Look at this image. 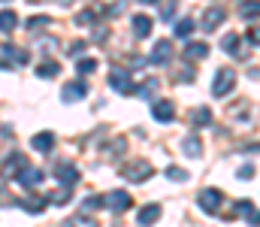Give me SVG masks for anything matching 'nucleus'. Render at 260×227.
I'll use <instances>...</instances> for the list:
<instances>
[{
	"mask_svg": "<svg viewBox=\"0 0 260 227\" xmlns=\"http://www.w3.org/2000/svg\"><path fill=\"white\" fill-rule=\"evenodd\" d=\"M70 194H73V188H61L58 194H52V197H49V203H55V206H64L67 200H70Z\"/></svg>",
	"mask_w": 260,
	"mask_h": 227,
	"instance_id": "obj_30",
	"label": "nucleus"
},
{
	"mask_svg": "<svg viewBox=\"0 0 260 227\" xmlns=\"http://www.w3.org/2000/svg\"><path fill=\"white\" fill-rule=\"evenodd\" d=\"M251 176H254V167H242L239 170V179H251Z\"/></svg>",
	"mask_w": 260,
	"mask_h": 227,
	"instance_id": "obj_36",
	"label": "nucleus"
},
{
	"mask_svg": "<svg viewBox=\"0 0 260 227\" xmlns=\"http://www.w3.org/2000/svg\"><path fill=\"white\" fill-rule=\"evenodd\" d=\"M182 151H185L188 157H200V154H203V146H200L197 137H185V140H182Z\"/></svg>",
	"mask_w": 260,
	"mask_h": 227,
	"instance_id": "obj_23",
	"label": "nucleus"
},
{
	"mask_svg": "<svg viewBox=\"0 0 260 227\" xmlns=\"http://www.w3.org/2000/svg\"><path fill=\"white\" fill-rule=\"evenodd\" d=\"M167 179H173V182H188V170H182V167H167Z\"/></svg>",
	"mask_w": 260,
	"mask_h": 227,
	"instance_id": "obj_28",
	"label": "nucleus"
},
{
	"mask_svg": "<svg viewBox=\"0 0 260 227\" xmlns=\"http://www.w3.org/2000/svg\"><path fill=\"white\" fill-rule=\"evenodd\" d=\"M58 73H61V67H58V61H43V64L37 67V76H43V79H55Z\"/></svg>",
	"mask_w": 260,
	"mask_h": 227,
	"instance_id": "obj_25",
	"label": "nucleus"
},
{
	"mask_svg": "<svg viewBox=\"0 0 260 227\" xmlns=\"http://www.w3.org/2000/svg\"><path fill=\"white\" fill-rule=\"evenodd\" d=\"M15 27H18V15L9 12V9H3L0 12V34H12Z\"/></svg>",
	"mask_w": 260,
	"mask_h": 227,
	"instance_id": "obj_20",
	"label": "nucleus"
},
{
	"mask_svg": "<svg viewBox=\"0 0 260 227\" xmlns=\"http://www.w3.org/2000/svg\"><path fill=\"white\" fill-rule=\"evenodd\" d=\"M191 124H194V127H209V124H212V109H209V106L194 109V112H191Z\"/></svg>",
	"mask_w": 260,
	"mask_h": 227,
	"instance_id": "obj_19",
	"label": "nucleus"
},
{
	"mask_svg": "<svg viewBox=\"0 0 260 227\" xmlns=\"http://www.w3.org/2000/svg\"><path fill=\"white\" fill-rule=\"evenodd\" d=\"M24 167H30V164H27V157H24L21 151H12V154H9V157L3 160V167H0V182H9V179H18Z\"/></svg>",
	"mask_w": 260,
	"mask_h": 227,
	"instance_id": "obj_2",
	"label": "nucleus"
},
{
	"mask_svg": "<svg viewBox=\"0 0 260 227\" xmlns=\"http://www.w3.org/2000/svg\"><path fill=\"white\" fill-rule=\"evenodd\" d=\"M130 194L127 191H109L106 197H103V206L109 209V212H124V209H130Z\"/></svg>",
	"mask_w": 260,
	"mask_h": 227,
	"instance_id": "obj_7",
	"label": "nucleus"
},
{
	"mask_svg": "<svg viewBox=\"0 0 260 227\" xmlns=\"http://www.w3.org/2000/svg\"><path fill=\"white\" fill-rule=\"evenodd\" d=\"M76 70H79V73H82V76L94 73V70H97V61H91V58H82V61L76 64Z\"/></svg>",
	"mask_w": 260,
	"mask_h": 227,
	"instance_id": "obj_31",
	"label": "nucleus"
},
{
	"mask_svg": "<svg viewBox=\"0 0 260 227\" xmlns=\"http://www.w3.org/2000/svg\"><path fill=\"white\" fill-rule=\"evenodd\" d=\"M151 30H154V21H151L148 15H142V12L133 15V34H136V37H148Z\"/></svg>",
	"mask_w": 260,
	"mask_h": 227,
	"instance_id": "obj_17",
	"label": "nucleus"
},
{
	"mask_svg": "<svg viewBox=\"0 0 260 227\" xmlns=\"http://www.w3.org/2000/svg\"><path fill=\"white\" fill-rule=\"evenodd\" d=\"M52 173H55V179H58L64 188H73V185L79 182V167H76V164H70V160H58Z\"/></svg>",
	"mask_w": 260,
	"mask_h": 227,
	"instance_id": "obj_4",
	"label": "nucleus"
},
{
	"mask_svg": "<svg viewBox=\"0 0 260 227\" xmlns=\"http://www.w3.org/2000/svg\"><path fill=\"white\" fill-rule=\"evenodd\" d=\"M61 227H97V221L88 218V215H73V218H67Z\"/></svg>",
	"mask_w": 260,
	"mask_h": 227,
	"instance_id": "obj_26",
	"label": "nucleus"
},
{
	"mask_svg": "<svg viewBox=\"0 0 260 227\" xmlns=\"http://www.w3.org/2000/svg\"><path fill=\"white\" fill-rule=\"evenodd\" d=\"M154 88H157V79H145V82H142V85H139V91H136V94H139V97H145V100H148V97H151V94H154Z\"/></svg>",
	"mask_w": 260,
	"mask_h": 227,
	"instance_id": "obj_27",
	"label": "nucleus"
},
{
	"mask_svg": "<svg viewBox=\"0 0 260 227\" xmlns=\"http://www.w3.org/2000/svg\"><path fill=\"white\" fill-rule=\"evenodd\" d=\"M97 206H103V197H88V200L82 203V212H88V209H97Z\"/></svg>",
	"mask_w": 260,
	"mask_h": 227,
	"instance_id": "obj_34",
	"label": "nucleus"
},
{
	"mask_svg": "<svg viewBox=\"0 0 260 227\" xmlns=\"http://www.w3.org/2000/svg\"><path fill=\"white\" fill-rule=\"evenodd\" d=\"M239 34H227L224 40H221V49L227 52V55H236V58H242V49H239Z\"/></svg>",
	"mask_w": 260,
	"mask_h": 227,
	"instance_id": "obj_18",
	"label": "nucleus"
},
{
	"mask_svg": "<svg viewBox=\"0 0 260 227\" xmlns=\"http://www.w3.org/2000/svg\"><path fill=\"white\" fill-rule=\"evenodd\" d=\"M151 164L148 160H142V157H136V160H127L124 167H121V176L127 179V182H145V179H151Z\"/></svg>",
	"mask_w": 260,
	"mask_h": 227,
	"instance_id": "obj_3",
	"label": "nucleus"
},
{
	"mask_svg": "<svg viewBox=\"0 0 260 227\" xmlns=\"http://www.w3.org/2000/svg\"><path fill=\"white\" fill-rule=\"evenodd\" d=\"M221 203H224L221 188H203V191L197 194V206H200L203 212H209V215H218V212H221Z\"/></svg>",
	"mask_w": 260,
	"mask_h": 227,
	"instance_id": "obj_1",
	"label": "nucleus"
},
{
	"mask_svg": "<svg viewBox=\"0 0 260 227\" xmlns=\"http://www.w3.org/2000/svg\"><path fill=\"white\" fill-rule=\"evenodd\" d=\"M18 206H21V209H27L30 215H40V212L49 206V197H43V194H30V191H27V197H24V200H18Z\"/></svg>",
	"mask_w": 260,
	"mask_h": 227,
	"instance_id": "obj_10",
	"label": "nucleus"
},
{
	"mask_svg": "<svg viewBox=\"0 0 260 227\" xmlns=\"http://www.w3.org/2000/svg\"><path fill=\"white\" fill-rule=\"evenodd\" d=\"M124 9H127V0H118V3H112V6L106 9V15H121Z\"/></svg>",
	"mask_w": 260,
	"mask_h": 227,
	"instance_id": "obj_33",
	"label": "nucleus"
},
{
	"mask_svg": "<svg viewBox=\"0 0 260 227\" xmlns=\"http://www.w3.org/2000/svg\"><path fill=\"white\" fill-rule=\"evenodd\" d=\"M0 55L9 58L12 64H27V61H30V52L21 49V46H15V43H3V46H0Z\"/></svg>",
	"mask_w": 260,
	"mask_h": 227,
	"instance_id": "obj_8",
	"label": "nucleus"
},
{
	"mask_svg": "<svg viewBox=\"0 0 260 227\" xmlns=\"http://www.w3.org/2000/svg\"><path fill=\"white\" fill-rule=\"evenodd\" d=\"M82 52H85V43H82V40H76L73 46H67V55H73V58H76V55H82Z\"/></svg>",
	"mask_w": 260,
	"mask_h": 227,
	"instance_id": "obj_35",
	"label": "nucleus"
},
{
	"mask_svg": "<svg viewBox=\"0 0 260 227\" xmlns=\"http://www.w3.org/2000/svg\"><path fill=\"white\" fill-rule=\"evenodd\" d=\"M221 21H224V9H221V6H209V9L203 12V21H200V27L209 34V30H215Z\"/></svg>",
	"mask_w": 260,
	"mask_h": 227,
	"instance_id": "obj_13",
	"label": "nucleus"
},
{
	"mask_svg": "<svg viewBox=\"0 0 260 227\" xmlns=\"http://www.w3.org/2000/svg\"><path fill=\"white\" fill-rule=\"evenodd\" d=\"M206 55H209V46H206V43H191V46L185 49V58H188V61H203Z\"/></svg>",
	"mask_w": 260,
	"mask_h": 227,
	"instance_id": "obj_21",
	"label": "nucleus"
},
{
	"mask_svg": "<svg viewBox=\"0 0 260 227\" xmlns=\"http://www.w3.org/2000/svg\"><path fill=\"white\" fill-rule=\"evenodd\" d=\"M30 146L37 151H52L55 149V134H49V131H40L34 140H30Z\"/></svg>",
	"mask_w": 260,
	"mask_h": 227,
	"instance_id": "obj_16",
	"label": "nucleus"
},
{
	"mask_svg": "<svg viewBox=\"0 0 260 227\" xmlns=\"http://www.w3.org/2000/svg\"><path fill=\"white\" fill-rule=\"evenodd\" d=\"M248 40H251L254 46H260V27H251V34H248Z\"/></svg>",
	"mask_w": 260,
	"mask_h": 227,
	"instance_id": "obj_37",
	"label": "nucleus"
},
{
	"mask_svg": "<svg viewBox=\"0 0 260 227\" xmlns=\"http://www.w3.org/2000/svg\"><path fill=\"white\" fill-rule=\"evenodd\" d=\"M109 85L115 88V91H121V94H136V88H133V82H130V76L124 73V70H112L109 73Z\"/></svg>",
	"mask_w": 260,
	"mask_h": 227,
	"instance_id": "obj_11",
	"label": "nucleus"
},
{
	"mask_svg": "<svg viewBox=\"0 0 260 227\" xmlns=\"http://www.w3.org/2000/svg\"><path fill=\"white\" fill-rule=\"evenodd\" d=\"M233 88H236V73H233L230 67H224L221 73L215 76V85H212V94H215V97H227V94H230Z\"/></svg>",
	"mask_w": 260,
	"mask_h": 227,
	"instance_id": "obj_5",
	"label": "nucleus"
},
{
	"mask_svg": "<svg viewBox=\"0 0 260 227\" xmlns=\"http://www.w3.org/2000/svg\"><path fill=\"white\" fill-rule=\"evenodd\" d=\"M194 18H182V21H179V24H176V37H188V34H191V30H194Z\"/></svg>",
	"mask_w": 260,
	"mask_h": 227,
	"instance_id": "obj_29",
	"label": "nucleus"
},
{
	"mask_svg": "<svg viewBox=\"0 0 260 227\" xmlns=\"http://www.w3.org/2000/svg\"><path fill=\"white\" fill-rule=\"evenodd\" d=\"M148 61H151L154 67L170 64V61H173V43H170V40H157L154 49H151V55H148Z\"/></svg>",
	"mask_w": 260,
	"mask_h": 227,
	"instance_id": "obj_6",
	"label": "nucleus"
},
{
	"mask_svg": "<svg viewBox=\"0 0 260 227\" xmlns=\"http://www.w3.org/2000/svg\"><path fill=\"white\" fill-rule=\"evenodd\" d=\"M160 221V206L157 203H148V206H142L139 209V215H136V224L139 227H151Z\"/></svg>",
	"mask_w": 260,
	"mask_h": 227,
	"instance_id": "obj_12",
	"label": "nucleus"
},
{
	"mask_svg": "<svg viewBox=\"0 0 260 227\" xmlns=\"http://www.w3.org/2000/svg\"><path fill=\"white\" fill-rule=\"evenodd\" d=\"M97 12H100L97 6H91V9H82V12L76 15V24H79V27H91V24L97 21Z\"/></svg>",
	"mask_w": 260,
	"mask_h": 227,
	"instance_id": "obj_22",
	"label": "nucleus"
},
{
	"mask_svg": "<svg viewBox=\"0 0 260 227\" xmlns=\"http://www.w3.org/2000/svg\"><path fill=\"white\" fill-rule=\"evenodd\" d=\"M151 115H154L160 124H170V121L176 118V106H173V100H154Z\"/></svg>",
	"mask_w": 260,
	"mask_h": 227,
	"instance_id": "obj_9",
	"label": "nucleus"
},
{
	"mask_svg": "<svg viewBox=\"0 0 260 227\" xmlns=\"http://www.w3.org/2000/svg\"><path fill=\"white\" fill-rule=\"evenodd\" d=\"M85 94H88L85 82H67L64 91H61V100L64 103H76V100H85Z\"/></svg>",
	"mask_w": 260,
	"mask_h": 227,
	"instance_id": "obj_15",
	"label": "nucleus"
},
{
	"mask_svg": "<svg viewBox=\"0 0 260 227\" xmlns=\"http://www.w3.org/2000/svg\"><path fill=\"white\" fill-rule=\"evenodd\" d=\"M239 12H242V18H257L260 15V0H242V3H239Z\"/></svg>",
	"mask_w": 260,
	"mask_h": 227,
	"instance_id": "obj_24",
	"label": "nucleus"
},
{
	"mask_svg": "<svg viewBox=\"0 0 260 227\" xmlns=\"http://www.w3.org/2000/svg\"><path fill=\"white\" fill-rule=\"evenodd\" d=\"M43 179H46V173H43V170H37V167H24V170H21V176H18V185L30 191V188H37Z\"/></svg>",
	"mask_w": 260,
	"mask_h": 227,
	"instance_id": "obj_14",
	"label": "nucleus"
},
{
	"mask_svg": "<svg viewBox=\"0 0 260 227\" xmlns=\"http://www.w3.org/2000/svg\"><path fill=\"white\" fill-rule=\"evenodd\" d=\"M139 3H157V0H139Z\"/></svg>",
	"mask_w": 260,
	"mask_h": 227,
	"instance_id": "obj_38",
	"label": "nucleus"
},
{
	"mask_svg": "<svg viewBox=\"0 0 260 227\" xmlns=\"http://www.w3.org/2000/svg\"><path fill=\"white\" fill-rule=\"evenodd\" d=\"M46 24H49L46 15H34V18H27V30H40V27H46Z\"/></svg>",
	"mask_w": 260,
	"mask_h": 227,
	"instance_id": "obj_32",
	"label": "nucleus"
}]
</instances>
